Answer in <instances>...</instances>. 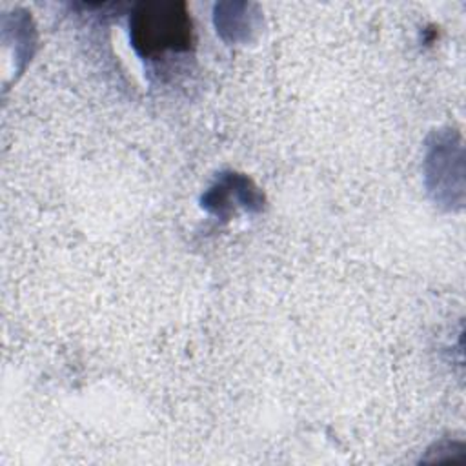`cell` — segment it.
<instances>
[{
    "instance_id": "obj_1",
    "label": "cell",
    "mask_w": 466,
    "mask_h": 466,
    "mask_svg": "<svg viewBox=\"0 0 466 466\" xmlns=\"http://www.w3.org/2000/svg\"><path fill=\"white\" fill-rule=\"evenodd\" d=\"M133 44L142 55L187 49L193 36L191 18L182 2H142L131 18Z\"/></svg>"
}]
</instances>
